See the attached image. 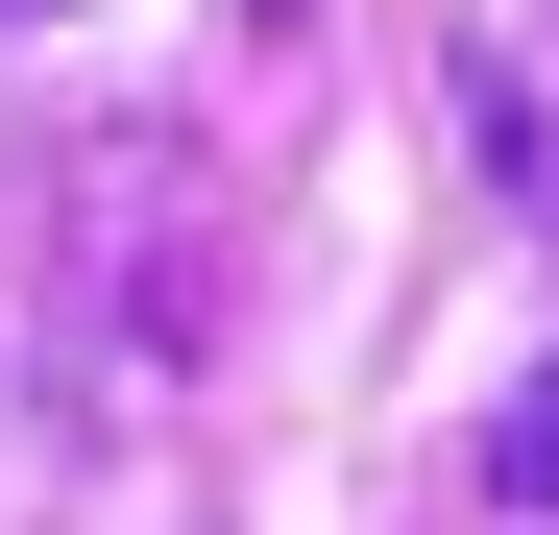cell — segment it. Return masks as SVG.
Listing matches in <instances>:
<instances>
[{
	"label": "cell",
	"mask_w": 559,
	"mask_h": 535,
	"mask_svg": "<svg viewBox=\"0 0 559 535\" xmlns=\"http://www.w3.org/2000/svg\"><path fill=\"white\" fill-rule=\"evenodd\" d=\"M462 146H487V195H511V219H559V146H535V98H511L487 49H462Z\"/></svg>",
	"instance_id": "cell-1"
},
{
	"label": "cell",
	"mask_w": 559,
	"mask_h": 535,
	"mask_svg": "<svg viewBox=\"0 0 559 535\" xmlns=\"http://www.w3.org/2000/svg\"><path fill=\"white\" fill-rule=\"evenodd\" d=\"M487 511H559V366H535V390L487 414Z\"/></svg>",
	"instance_id": "cell-2"
},
{
	"label": "cell",
	"mask_w": 559,
	"mask_h": 535,
	"mask_svg": "<svg viewBox=\"0 0 559 535\" xmlns=\"http://www.w3.org/2000/svg\"><path fill=\"white\" fill-rule=\"evenodd\" d=\"M0 25H25V0H0Z\"/></svg>",
	"instance_id": "cell-3"
}]
</instances>
